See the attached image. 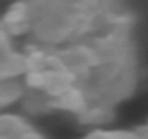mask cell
Masks as SVG:
<instances>
[{
    "instance_id": "6da1fadb",
    "label": "cell",
    "mask_w": 148,
    "mask_h": 139,
    "mask_svg": "<svg viewBox=\"0 0 148 139\" xmlns=\"http://www.w3.org/2000/svg\"><path fill=\"white\" fill-rule=\"evenodd\" d=\"M28 9V45L62 47L135 22L127 0H22Z\"/></svg>"
},
{
    "instance_id": "7a4b0ae2",
    "label": "cell",
    "mask_w": 148,
    "mask_h": 139,
    "mask_svg": "<svg viewBox=\"0 0 148 139\" xmlns=\"http://www.w3.org/2000/svg\"><path fill=\"white\" fill-rule=\"evenodd\" d=\"M0 139H43V135L22 116L0 114Z\"/></svg>"
},
{
    "instance_id": "3957f363",
    "label": "cell",
    "mask_w": 148,
    "mask_h": 139,
    "mask_svg": "<svg viewBox=\"0 0 148 139\" xmlns=\"http://www.w3.org/2000/svg\"><path fill=\"white\" fill-rule=\"evenodd\" d=\"M24 94H26V84H22L17 79L0 81V111L15 105L19 99H24Z\"/></svg>"
},
{
    "instance_id": "277c9868",
    "label": "cell",
    "mask_w": 148,
    "mask_h": 139,
    "mask_svg": "<svg viewBox=\"0 0 148 139\" xmlns=\"http://www.w3.org/2000/svg\"><path fill=\"white\" fill-rule=\"evenodd\" d=\"M79 139H148L142 133H131V131H116V128H92Z\"/></svg>"
},
{
    "instance_id": "5b68a950",
    "label": "cell",
    "mask_w": 148,
    "mask_h": 139,
    "mask_svg": "<svg viewBox=\"0 0 148 139\" xmlns=\"http://www.w3.org/2000/svg\"><path fill=\"white\" fill-rule=\"evenodd\" d=\"M17 51H19V49L15 47L13 37L7 32V28H4V26H2V22H0V60L9 58V56H15Z\"/></svg>"
}]
</instances>
